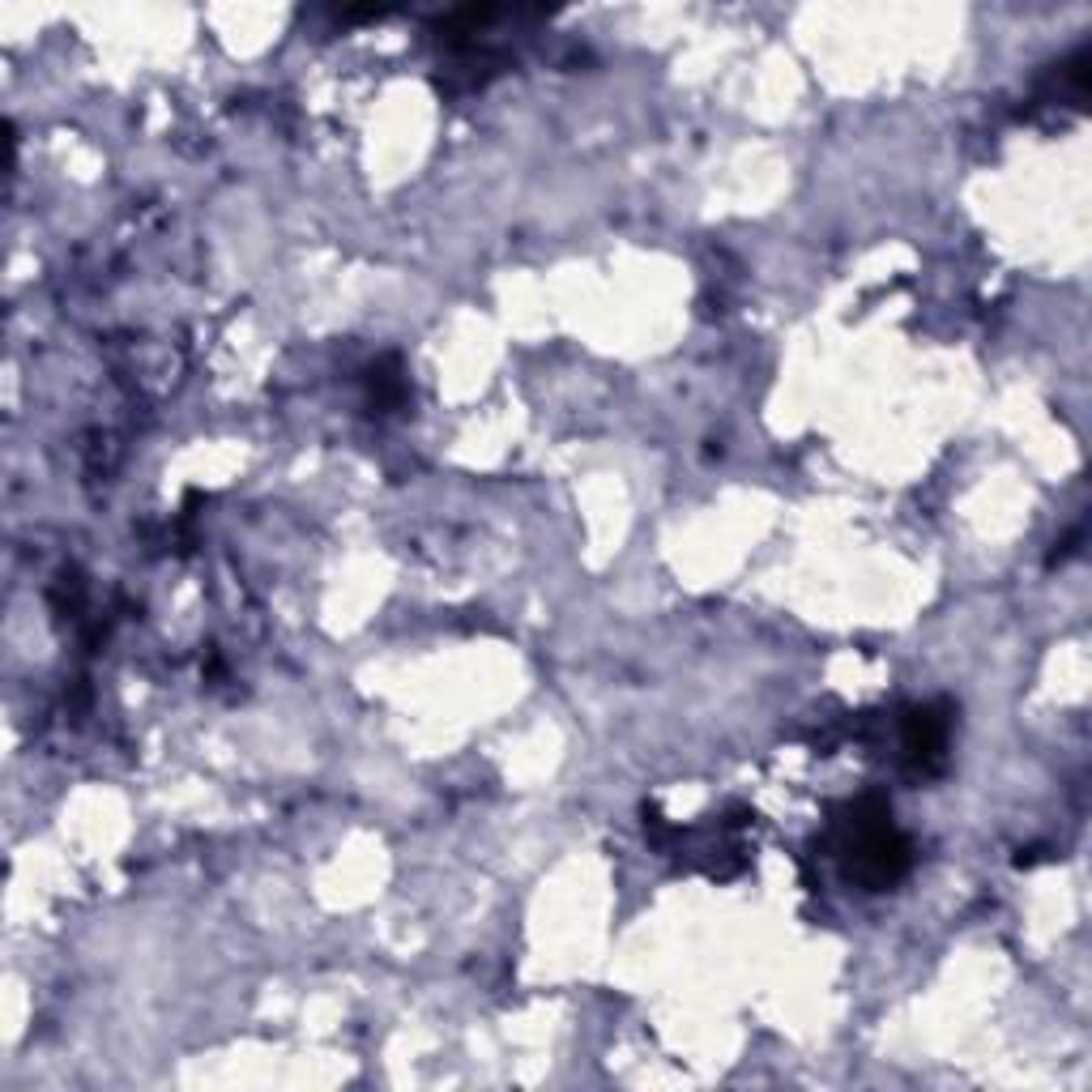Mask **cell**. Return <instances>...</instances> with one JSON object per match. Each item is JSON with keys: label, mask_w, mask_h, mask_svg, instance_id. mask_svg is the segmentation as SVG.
Segmentation results:
<instances>
[{"label": "cell", "mask_w": 1092, "mask_h": 1092, "mask_svg": "<svg viewBox=\"0 0 1092 1092\" xmlns=\"http://www.w3.org/2000/svg\"><path fill=\"white\" fill-rule=\"evenodd\" d=\"M943 735H947V726H943V717H939L935 708H922V713L909 717V751L913 755H922V760L939 755L943 751Z\"/></svg>", "instance_id": "6da1fadb"}]
</instances>
